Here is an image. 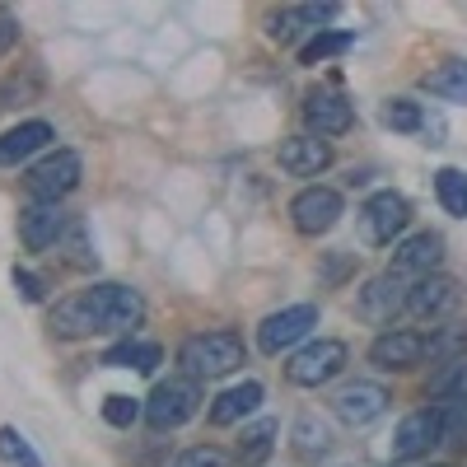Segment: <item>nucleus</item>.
<instances>
[{
    "label": "nucleus",
    "instance_id": "6ab92c4d",
    "mask_svg": "<svg viewBox=\"0 0 467 467\" xmlns=\"http://www.w3.org/2000/svg\"><path fill=\"white\" fill-rule=\"evenodd\" d=\"M52 140V127L47 122H19L0 136V164H24L28 154H37Z\"/></svg>",
    "mask_w": 467,
    "mask_h": 467
},
{
    "label": "nucleus",
    "instance_id": "f8f14e48",
    "mask_svg": "<svg viewBox=\"0 0 467 467\" xmlns=\"http://www.w3.org/2000/svg\"><path fill=\"white\" fill-rule=\"evenodd\" d=\"M425 360V337L420 332H379L369 341V365L374 369H411Z\"/></svg>",
    "mask_w": 467,
    "mask_h": 467
},
{
    "label": "nucleus",
    "instance_id": "bb28decb",
    "mask_svg": "<svg viewBox=\"0 0 467 467\" xmlns=\"http://www.w3.org/2000/svg\"><path fill=\"white\" fill-rule=\"evenodd\" d=\"M431 398H440V402H467V360H453V365H444L431 379Z\"/></svg>",
    "mask_w": 467,
    "mask_h": 467
},
{
    "label": "nucleus",
    "instance_id": "0eeeda50",
    "mask_svg": "<svg viewBox=\"0 0 467 467\" xmlns=\"http://www.w3.org/2000/svg\"><path fill=\"white\" fill-rule=\"evenodd\" d=\"M341 211H346V202H341V192H332V187H304L299 197L290 202V220H295L299 234H308V239L332 234Z\"/></svg>",
    "mask_w": 467,
    "mask_h": 467
},
{
    "label": "nucleus",
    "instance_id": "f3484780",
    "mask_svg": "<svg viewBox=\"0 0 467 467\" xmlns=\"http://www.w3.org/2000/svg\"><path fill=\"white\" fill-rule=\"evenodd\" d=\"M304 122L314 127L318 136H341L350 131V122H356V112H350V103L332 89H318V94H308L304 99Z\"/></svg>",
    "mask_w": 467,
    "mask_h": 467
},
{
    "label": "nucleus",
    "instance_id": "72a5a7b5",
    "mask_svg": "<svg viewBox=\"0 0 467 467\" xmlns=\"http://www.w3.org/2000/svg\"><path fill=\"white\" fill-rule=\"evenodd\" d=\"M10 281H15V290H19V299H24V304H37V299H43V281H37L33 271L15 266V276H10Z\"/></svg>",
    "mask_w": 467,
    "mask_h": 467
},
{
    "label": "nucleus",
    "instance_id": "c85d7f7f",
    "mask_svg": "<svg viewBox=\"0 0 467 467\" xmlns=\"http://www.w3.org/2000/svg\"><path fill=\"white\" fill-rule=\"evenodd\" d=\"M383 122L393 127V131H420L425 127V112H420V103H411V99H393L383 108Z\"/></svg>",
    "mask_w": 467,
    "mask_h": 467
},
{
    "label": "nucleus",
    "instance_id": "9d476101",
    "mask_svg": "<svg viewBox=\"0 0 467 467\" xmlns=\"http://www.w3.org/2000/svg\"><path fill=\"white\" fill-rule=\"evenodd\" d=\"M435 444H444V411H440V407H420V411H411V416L398 425L393 458H398V462H411V458H425Z\"/></svg>",
    "mask_w": 467,
    "mask_h": 467
},
{
    "label": "nucleus",
    "instance_id": "423d86ee",
    "mask_svg": "<svg viewBox=\"0 0 467 467\" xmlns=\"http://www.w3.org/2000/svg\"><path fill=\"white\" fill-rule=\"evenodd\" d=\"M341 369H346V346L323 337V341H308L299 356H290L285 379H290L295 388H323V383H332Z\"/></svg>",
    "mask_w": 467,
    "mask_h": 467
},
{
    "label": "nucleus",
    "instance_id": "9b49d317",
    "mask_svg": "<svg viewBox=\"0 0 467 467\" xmlns=\"http://www.w3.org/2000/svg\"><path fill=\"white\" fill-rule=\"evenodd\" d=\"M66 211H61V202H33V206H24L19 211V239H24V248L28 253H47L61 234H66Z\"/></svg>",
    "mask_w": 467,
    "mask_h": 467
},
{
    "label": "nucleus",
    "instance_id": "473e14b6",
    "mask_svg": "<svg viewBox=\"0 0 467 467\" xmlns=\"http://www.w3.org/2000/svg\"><path fill=\"white\" fill-rule=\"evenodd\" d=\"M173 467H229V458L220 449H187L173 458Z\"/></svg>",
    "mask_w": 467,
    "mask_h": 467
},
{
    "label": "nucleus",
    "instance_id": "f704fd0d",
    "mask_svg": "<svg viewBox=\"0 0 467 467\" xmlns=\"http://www.w3.org/2000/svg\"><path fill=\"white\" fill-rule=\"evenodd\" d=\"M15 43H19V19L0 10V57H5V52H10Z\"/></svg>",
    "mask_w": 467,
    "mask_h": 467
},
{
    "label": "nucleus",
    "instance_id": "4be33fe9",
    "mask_svg": "<svg viewBox=\"0 0 467 467\" xmlns=\"http://www.w3.org/2000/svg\"><path fill=\"white\" fill-rule=\"evenodd\" d=\"M425 356L440 369L453 360H467V323H453V327H440L435 337H425Z\"/></svg>",
    "mask_w": 467,
    "mask_h": 467
},
{
    "label": "nucleus",
    "instance_id": "412c9836",
    "mask_svg": "<svg viewBox=\"0 0 467 467\" xmlns=\"http://www.w3.org/2000/svg\"><path fill=\"white\" fill-rule=\"evenodd\" d=\"M420 85H425V94H435L444 103H467V61H444Z\"/></svg>",
    "mask_w": 467,
    "mask_h": 467
},
{
    "label": "nucleus",
    "instance_id": "dca6fc26",
    "mask_svg": "<svg viewBox=\"0 0 467 467\" xmlns=\"http://www.w3.org/2000/svg\"><path fill=\"white\" fill-rule=\"evenodd\" d=\"M407 308V285L398 281V276H374V281H365V290H360V314L369 318V323H393L398 314Z\"/></svg>",
    "mask_w": 467,
    "mask_h": 467
},
{
    "label": "nucleus",
    "instance_id": "5701e85b",
    "mask_svg": "<svg viewBox=\"0 0 467 467\" xmlns=\"http://www.w3.org/2000/svg\"><path fill=\"white\" fill-rule=\"evenodd\" d=\"M350 43L356 37L350 33H337V28H318L308 43L299 47V66H318V61H327V57H341V52H350Z\"/></svg>",
    "mask_w": 467,
    "mask_h": 467
},
{
    "label": "nucleus",
    "instance_id": "1a4fd4ad",
    "mask_svg": "<svg viewBox=\"0 0 467 467\" xmlns=\"http://www.w3.org/2000/svg\"><path fill=\"white\" fill-rule=\"evenodd\" d=\"M440 262H444V239L440 234H411L393 248V266L388 276L398 281H425V276H440Z\"/></svg>",
    "mask_w": 467,
    "mask_h": 467
},
{
    "label": "nucleus",
    "instance_id": "20e7f679",
    "mask_svg": "<svg viewBox=\"0 0 467 467\" xmlns=\"http://www.w3.org/2000/svg\"><path fill=\"white\" fill-rule=\"evenodd\" d=\"M356 224H360V239H365L369 248H388L398 234H407V224H411V202L402 197V192H379V197H369V202L356 211Z\"/></svg>",
    "mask_w": 467,
    "mask_h": 467
},
{
    "label": "nucleus",
    "instance_id": "b1692460",
    "mask_svg": "<svg viewBox=\"0 0 467 467\" xmlns=\"http://www.w3.org/2000/svg\"><path fill=\"white\" fill-rule=\"evenodd\" d=\"M435 197H440V206L449 215L467 220V173L462 169H440L435 173Z\"/></svg>",
    "mask_w": 467,
    "mask_h": 467
},
{
    "label": "nucleus",
    "instance_id": "aec40b11",
    "mask_svg": "<svg viewBox=\"0 0 467 467\" xmlns=\"http://www.w3.org/2000/svg\"><path fill=\"white\" fill-rule=\"evenodd\" d=\"M164 360V350L154 341H117L112 350H103V365L112 369H140V374H154V365Z\"/></svg>",
    "mask_w": 467,
    "mask_h": 467
},
{
    "label": "nucleus",
    "instance_id": "c756f323",
    "mask_svg": "<svg viewBox=\"0 0 467 467\" xmlns=\"http://www.w3.org/2000/svg\"><path fill=\"white\" fill-rule=\"evenodd\" d=\"M140 411H145V407H140L136 398H122V393H112V398L103 402V420L117 425V431H131V425L140 420Z\"/></svg>",
    "mask_w": 467,
    "mask_h": 467
},
{
    "label": "nucleus",
    "instance_id": "ddd939ff",
    "mask_svg": "<svg viewBox=\"0 0 467 467\" xmlns=\"http://www.w3.org/2000/svg\"><path fill=\"white\" fill-rule=\"evenodd\" d=\"M276 160L290 178H318L332 164V145L323 136H290V140H281Z\"/></svg>",
    "mask_w": 467,
    "mask_h": 467
},
{
    "label": "nucleus",
    "instance_id": "f03ea898",
    "mask_svg": "<svg viewBox=\"0 0 467 467\" xmlns=\"http://www.w3.org/2000/svg\"><path fill=\"white\" fill-rule=\"evenodd\" d=\"M248 360L239 332H202L178 346V365L187 379H224Z\"/></svg>",
    "mask_w": 467,
    "mask_h": 467
},
{
    "label": "nucleus",
    "instance_id": "6e6552de",
    "mask_svg": "<svg viewBox=\"0 0 467 467\" xmlns=\"http://www.w3.org/2000/svg\"><path fill=\"white\" fill-rule=\"evenodd\" d=\"M314 327H318V304H290V308L271 314L257 327V346L266 350V356H281V350H290L295 341H304Z\"/></svg>",
    "mask_w": 467,
    "mask_h": 467
},
{
    "label": "nucleus",
    "instance_id": "4468645a",
    "mask_svg": "<svg viewBox=\"0 0 467 467\" xmlns=\"http://www.w3.org/2000/svg\"><path fill=\"white\" fill-rule=\"evenodd\" d=\"M458 299H462L458 281H449V276H425V281H416V285L407 290V314H411V318H425V323H435V318L449 314Z\"/></svg>",
    "mask_w": 467,
    "mask_h": 467
},
{
    "label": "nucleus",
    "instance_id": "a878e982",
    "mask_svg": "<svg viewBox=\"0 0 467 467\" xmlns=\"http://www.w3.org/2000/svg\"><path fill=\"white\" fill-rule=\"evenodd\" d=\"M276 435H281V425H276V420H257V425H248L244 440H239V458H244V462L266 458L271 449H276Z\"/></svg>",
    "mask_w": 467,
    "mask_h": 467
},
{
    "label": "nucleus",
    "instance_id": "393cba45",
    "mask_svg": "<svg viewBox=\"0 0 467 467\" xmlns=\"http://www.w3.org/2000/svg\"><path fill=\"white\" fill-rule=\"evenodd\" d=\"M332 449V435H327V425L318 416H299L295 420V453L299 458H323Z\"/></svg>",
    "mask_w": 467,
    "mask_h": 467
},
{
    "label": "nucleus",
    "instance_id": "39448f33",
    "mask_svg": "<svg viewBox=\"0 0 467 467\" xmlns=\"http://www.w3.org/2000/svg\"><path fill=\"white\" fill-rule=\"evenodd\" d=\"M80 173H85L80 154H75V150H57V154H47L43 164H33L24 173V187H28L33 202H61V197H70V192L80 187Z\"/></svg>",
    "mask_w": 467,
    "mask_h": 467
},
{
    "label": "nucleus",
    "instance_id": "f257e3e1",
    "mask_svg": "<svg viewBox=\"0 0 467 467\" xmlns=\"http://www.w3.org/2000/svg\"><path fill=\"white\" fill-rule=\"evenodd\" d=\"M145 318V299L131 290V285H89L80 295H70L52 308V337H66V341H80V337H94V332H136Z\"/></svg>",
    "mask_w": 467,
    "mask_h": 467
},
{
    "label": "nucleus",
    "instance_id": "7c9ffc66",
    "mask_svg": "<svg viewBox=\"0 0 467 467\" xmlns=\"http://www.w3.org/2000/svg\"><path fill=\"white\" fill-rule=\"evenodd\" d=\"M440 411H444V444L467 453V402H449Z\"/></svg>",
    "mask_w": 467,
    "mask_h": 467
},
{
    "label": "nucleus",
    "instance_id": "2f4dec72",
    "mask_svg": "<svg viewBox=\"0 0 467 467\" xmlns=\"http://www.w3.org/2000/svg\"><path fill=\"white\" fill-rule=\"evenodd\" d=\"M304 24H308V19H304V10H281V15H271V24H266V33H271V37H276V43H281V47H290V43H295V37L304 33Z\"/></svg>",
    "mask_w": 467,
    "mask_h": 467
},
{
    "label": "nucleus",
    "instance_id": "7ed1b4c3",
    "mask_svg": "<svg viewBox=\"0 0 467 467\" xmlns=\"http://www.w3.org/2000/svg\"><path fill=\"white\" fill-rule=\"evenodd\" d=\"M197 411H202V388H197V379H187V374L154 383V393L145 402V420L154 425V431H178V425H187Z\"/></svg>",
    "mask_w": 467,
    "mask_h": 467
},
{
    "label": "nucleus",
    "instance_id": "cd10ccee",
    "mask_svg": "<svg viewBox=\"0 0 467 467\" xmlns=\"http://www.w3.org/2000/svg\"><path fill=\"white\" fill-rule=\"evenodd\" d=\"M0 458L10 467H43V458L33 453V444L15 431V425H0Z\"/></svg>",
    "mask_w": 467,
    "mask_h": 467
},
{
    "label": "nucleus",
    "instance_id": "a211bd4d",
    "mask_svg": "<svg viewBox=\"0 0 467 467\" xmlns=\"http://www.w3.org/2000/svg\"><path fill=\"white\" fill-rule=\"evenodd\" d=\"M262 407V383H234V388H224V393L211 402V425H234V420H244L248 411H257Z\"/></svg>",
    "mask_w": 467,
    "mask_h": 467
},
{
    "label": "nucleus",
    "instance_id": "2eb2a0df",
    "mask_svg": "<svg viewBox=\"0 0 467 467\" xmlns=\"http://www.w3.org/2000/svg\"><path fill=\"white\" fill-rule=\"evenodd\" d=\"M332 411L346 420V425H369V420H379L383 411H388V393L379 383H346L341 393L332 398Z\"/></svg>",
    "mask_w": 467,
    "mask_h": 467
}]
</instances>
